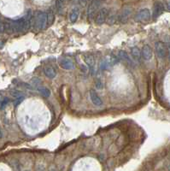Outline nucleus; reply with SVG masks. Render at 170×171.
<instances>
[{
  "mask_svg": "<svg viewBox=\"0 0 170 171\" xmlns=\"http://www.w3.org/2000/svg\"><path fill=\"white\" fill-rule=\"evenodd\" d=\"M167 49H168V57H169V60L170 61V42L167 45Z\"/></svg>",
  "mask_w": 170,
  "mask_h": 171,
  "instance_id": "a878e982",
  "label": "nucleus"
},
{
  "mask_svg": "<svg viewBox=\"0 0 170 171\" xmlns=\"http://www.w3.org/2000/svg\"><path fill=\"white\" fill-rule=\"evenodd\" d=\"M30 82H31V85H32V86L37 87V86H39L42 81H41V80L39 79V78H38V77H34V78H33V79L31 80Z\"/></svg>",
  "mask_w": 170,
  "mask_h": 171,
  "instance_id": "412c9836",
  "label": "nucleus"
},
{
  "mask_svg": "<svg viewBox=\"0 0 170 171\" xmlns=\"http://www.w3.org/2000/svg\"><path fill=\"white\" fill-rule=\"evenodd\" d=\"M118 57L121 58V60H123L124 62H126L129 66L134 67V63H133V61L132 60L131 58L129 57V56L124 51H119V52H118Z\"/></svg>",
  "mask_w": 170,
  "mask_h": 171,
  "instance_id": "1a4fd4ad",
  "label": "nucleus"
},
{
  "mask_svg": "<svg viewBox=\"0 0 170 171\" xmlns=\"http://www.w3.org/2000/svg\"><path fill=\"white\" fill-rule=\"evenodd\" d=\"M44 74H45L48 78H50V79L55 78L56 75V70H55L53 68H52V67H46V68L44 69Z\"/></svg>",
  "mask_w": 170,
  "mask_h": 171,
  "instance_id": "2eb2a0df",
  "label": "nucleus"
},
{
  "mask_svg": "<svg viewBox=\"0 0 170 171\" xmlns=\"http://www.w3.org/2000/svg\"><path fill=\"white\" fill-rule=\"evenodd\" d=\"M23 98H24V97H23V96H21V97H19V98H15V102H14V105L15 106V107L19 105L22 102Z\"/></svg>",
  "mask_w": 170,
  "mask_h": 171,
  "instance_id": "5701e85b",
  "label": "nucleus"
},
{
  "mask_svg": "<svg viewBox=\"0 0 170 171\" xmlns=\"http://www.w3.org/2000/svg\"><path fill=\"white\" fill-rule=\"evenodd\" d=\"M3 32V22L0 19V34Z\"/></svg>",
  "mask_w": 170,
  "mask_h": 171,
  "instance_id": "bb28decb",
  "label": "nucleus"
},
{
  "mask_svg": "<svg viewBox=\"0 0 170 171\" xmlns=\"http://www.w3.org/2000/svg\"><path fill=\"white\" fill-rule=\"evenodd\" d=\"M3 46V41H0V49H2Z\"/></svg>",
  "mask_w": 170,
  "mask_h": 171,
  "instance_id": "c85d7f7f",
  "label": "nucleus"
},
{
  "mask_svg": "<svg viewBox=\"0 0 170 171\" xmlns=\"http://www.w3.org/2000/svg\"><path fill=\"white\" fill-rule=\"evenodd\" d=\"M118 20V14L116 11H110L109 12L107 18H106V22L109 25H113Z\"/></svg>",
  "mask_w": 170,
  "mask_h": 171,
  "instance_id": "9d476101",
  "label": "nucleus"
},
{
  "mask_svg": "<svg viewBox=\"0 0 170 171\" xmlns=\"http://www.w3.org/2000/svg\"><path fill=\"white\" fill-rule=\"evenodd\" d=\"M38 92L42 96H44L45 98H48L51 95V91L48 88H45V87H39L38 88Z\"/></svg>",
  "mask_w": 170,
  "mask_h": 171,
  "instance_id": "a211bd4d",
  "label": "nucleus"
},
{
  "mask_svg": "<svg viewBox=\"0 0 170 171\" xmlns=\"http://www.w3.org/2000/svg\"><path fill=\"white\" fill-rule=\"evenodd\" d=\"M3 32H5L8 34H14V28L12 25V21H5L3 22Z\"/></svg>",
  "mask_w": 170,
  "mask_h": 171,
  "instance_id": "4468645a",
  "label": "nucleus"
},
{
  "mask_svg": "<svg viewBox=\"0 0 170 171\" xmlns=\"http://www.w3.org/2000/svg\"><path fill=\"white\" fill-rule=\"evenodd\" d=\"M96 87H97L98 89H102V88H103V84H102V82H101L100 80H98V81L96 82Z\"/></svg>",
  "mask_w": 170,
  "mask_h": 171,
  "instance_id": "393cba45",
  "label": "nucleus"
},
{
  "mask_svg": "<svg viewBox=\"0 0 170 171\" xmlns=\"http://www.w3.org/2000/svg\"><path fill=\"white\" fill-rule=\"evenodd\" d=\"M10 93V95H11L12 97L15 98H19V97H21V96H22V92L19 91V90H11Z\"/></svg>",
  "mask_w": 170,
  "mask_h": 171,
  "instance_id": "4be33fe9",
  "label": "nucleus"
},
{
  "mask_svg": "<svg viewBox=\"0 0 170 171\" xmlns=\"http://www.w3.org/2000/svg\"><path fill=\"white\" fill-rule=\"evenodd\" d=\"M51 171H56V170H51Z\"/></svg>",
  "mask_w": 170,
  "mask_h": 171,
  "instance_id": "2f4dec72",
  "label": "nucleus"
},
{
  "mask_svg": "<svg viewBox=\"0 0 170 171\" xmlns=\"http://www.w3.org/2000/svg\"><path fill=\"white\" fill-rule=\"evenodd\" d=\"M155 51L160 59H165L168 57L167 45L162 41H158L155 44Z\"/></svg>",
  "mask_w": 170,
  "mask_h": 171,
  "instance_id": "f03ea898",
  "label": "nucleus"
},
{
  "mask_svg": "<svg viewBox=\"0 0 170 171\" xmlns=\"http://www.w3.org/2000/svg\"><path fill=\"white\" fill-rule=\"evenodd\" d=\"M78 16H79V10L77 9H74L72 11H71V13L69 14V20H70V22H75L76 21H77V19H78Z\"/></svg>",
  "mask_w": 170,
  "mask_h": 171,
  "instance_id": "dca6fc26",
  "label": "nucleus"
},
{
  "mask_svg": "<svg viewBox=\"0 0 170 171\" xmlns=\"http://www.w3.org/2000/svg\"><path fill=\"white\" fill-rule=\"evenodd\" d=\"M3 99H4V97H3V96L0 93V103H1Z\"/></svg>",
  "mask_w": 170,
  "mask_h": 171,
  "instance_id": "cd10ccee",
  "label": "nucleus"
},
{
  "mask_svg": "<svg viewBox=\"0 0 170 171\" xmlns=\"http://www.w3.org/2000/svg\"><path fill=\"white\" fill-rule=\"evenodd\" d=\"M76 1H80V0H76Z\"/></svg>",
  "mask_w": 170,
  "mask_h": 171,
  "instance_id": "473e14b6",
  "label": "nucleus"
},
{
  "mask_svg": "<svg viewBox=\"0 0 170 171\" xmlns=\"http://www.w3.org/2000/svg\"><path fill=\"white\" fill-rule=\"evenodd\" d=\"M8 103H9V99H8L7 98H4V99L0 103V108H1V109H3L5 106L7 105Z\"/></svg>",
  "mask_w": 170,
  "mask_h": 171,
  "instance_id": "b1692460",
  "label": "nucleus"
},
{
  "mask_svg": "<svg viewBox=\"0 0 170 171\" xmlns=\"http://www.w3.org/2000/svg\"><path fill=\"white\" fill-rule=\"evenodd\" d=\"M90 98H91L92 102L95 105L101 106L103 105V100L101 99V98L98 95V93L94 90L90 91Z\"/></svg>",
  "mask_w": 170,
  "mask_h": 171,
  "instance_id": "6e6552de",
  "label": "nucleus"
},
{
  "mask_svg": "<svg viewBox=\"0 0 170 171\" xmlns=\"http://www.w3.org/2000/svg\"><path fill=\"white\" fill-rule=\"evenodd\" d=\"M131 14V8H130V7H126V8L121 11V13L120 16H119V21H120V22H121V23H126V22H128V19H129Z\"/></svg>",
  "mask_w": 170,
  "mask_h": 171,
  "instance_id": "0eeeda50",
  "label": "nucleus"
},
{
  "mask_svg": "<svg viewBox=\"0 0 170 171\" xmlns=\"http://www.w3.org/2000/svg\"><path fill=\"white\" fill-rule=\"evenodd\" d=\"M98 0H92L87 8V17L90 22H92L94 17L98 13Z\"/></svg>",
  "mask_w": 170,
  "mask_h": 171,
  "instance_id": "7ed1b4c3",
  "label": "nucleus"
},
{
  "mask_svg": "<svg viewBox=\"0 0 170 171\" xmlns=\"http://www.w3.org/2000/svg\"><path fill=\"white\" fill-rule=\"evenodd\" d=\"M164 7L162 5V3H157L154 6V10H153V18L157 19L158 16H160L162 13L163 12Z\"/></svg>",
  "mask_w": 170,
  "mask_h": 171,
  "instance_id": "f8f14e48",
  "label": "nucleus"
},
{
  "mask_svg": "<svg viewBox=\"0 0 170 171\" xmlns=\"http://www.w3.org/2000/svg\"><path fill=\"white\" fill-rule=\"evenodd\" d=\"M60 65L62 66L63 68L68 69V68H71L73 67V64L68 59H63V60L60 61Z\"/></svg>",
  "mask_w": 170,
  "mask_h": 171,
  "instance_id": "f3484780",
  "label": "nucleus"
},
{
  "mask_svg": "<svg viewBox=\"0 0 170 171\" xmlns=\"http://www.w3.org/2000/svg\"><path fill=\"white\" fill-rule=\"evenodd\" d=\"M109 10L106 9V8H102L100 9L98 13L96 15V17H95V22L98 25H101L103 23H105L106 22V18H107V15L109 14Z\"/></svg>",
  "mask_w": 170,
  "mask_h": 171,
  "instance_id": "20e7f679",
  "label": "nucleus"
},
{
  "mask_svg": "<svg viewBox=\"0 0 170 171\" xmlns=\"http://www.w3.org/2000/svg\"><path fill=\"white\" fill-rule=\"evenodd\" d=\"M56 9L58 10V12H62L63 11V1L62 0H56Z\"/></svg>",
  "mask_w": 170,
  "mask_h": 171,
  "instance_id": "aec40b11",
  "label": "nucleus"
},
{
  "mask_svg": "<svg viewBox=\"0 0 170 171\" xmlns=\"http://www.w3.org/2000/svg\"><path fill=\"white\" fill-rule=\"evenodd\" d=\"M131 55L132 59L137 62V63H140V60H141V52L140 50L137 47V46H134L131 49Z\"/></svg>",
  "mask_w": 170,
  "mask_h": 171,
  "instance_id": "9b49d317",
  "label": "nucleus"
},
{
  "mask_svg": "<svg viewBox=\"0 0 170 171\" xmlns=\"http://www.w3.org/2000/svg\"><path fill=\"white\" fill-rule=\"evenodd\" d=\"M33 28L36 30H44L47 27V14L38 11L33 17Z\"/></svg>",
  "mask_w": 170,
  "mask_h": 171,
  "instance_id": "f257e3e1",
  "label": "nucleus"
},
{
  "mask_svg": "<svg viewBox=\"0 0 170 171\" xmlns=\"http://www.w3.org/2000/svg\"><path fill=\"white\" fill-rule=\"evenodd\" d=\"M54 19H55V16L52 12H49L47 14V27L51 26L52 24Z\"/></svg>",
  "mask_w": 170,
  "mask_h": 171,
  "instance_id": "6ab92c4d",
  "label": "nucleus"
},
{
  "mask_svg": "<svg viewBox=\"0 0 170 171\" xmlns=\"http://www.w3.org/2000/svg\"><path fill=\"white\" fill-rule=\"evenodd\" d=\"M135 19L139 22H147L150 19V12L148 9H143L139 10L135 15Z\"/></svg>",
  "mask_w": 170,
  "mask_h": 171,
  "instance_id": "39448f33",
  "label": "nucleus"
},
{
  "mask_svg": "<svg viewBox=\"0 0 170 171\" xmlns=\"http://www.w3.org/2000/svg\"><path fill=\"white\" fill-rule=\"evenodd\" d=\"M141 57L145 61H149V60L151 59V57H152V49L150 45H145L143 46V48L141 50Z\"/></svg>",
  "mask_w": 170,
  "mask_h": 171,
  "instance_id": "423d86ee",
  "label": "nucleus"
},
{
  "mask_svg": "<svg viewBox=\"0 0 170 171\" xmlns=\"http://www.w3.org/2000/svg\"><path fill=\"white\" fill-rule=\"evenodd\" d=\"M85 63L87 64V66L90 68V71L92 73V75L94 74V66H95V59L92 56H86L85 57Z\"/></svg>",
  "mask_w": 170,
  "mask_h": 171,
  "instance_id": "ddd939ff",
  "label": "nucleus"
},
{
  "mask_svg": "<svg viewBox=\"0 0 170 171\" xmlns=\"http://www.w3.org/2000/svg\"><path fill=\"white\" fill-rule=\"evenodd\" d=\"M86 2H90V3H91L92 0H86Z\"/></svg>",
  "mask_w": 170,
  "mask_h": 171,
  "instance_id": "7c9ffc66",
  "label": "nucleus"
},
{
  "mask_svg": "<svg viewBox=\"0 0 170 171\" xmlns=\"http://www.w3.org/2000/svg\"><path fill=\"white\" fill-rule=\"evenodd\" d=\"M2 136H3V133H2V131L0 130V139L2 138Z\"/></svg>",
  "mask_w": 170,
  "mask_h": 171,
  "instance_id": "c756f323",
  "label": "nucleus"
}]
</instances>
